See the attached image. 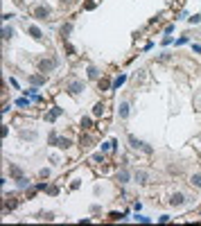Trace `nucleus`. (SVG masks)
<instances>
[{"mask_svg": "<svg viewBox=\"0 0 201 226\" xmlns=\"http://www.w3.org/2000/svg\"><path fill=\"white\" fill-rule=\"evenodd\" d=\"M63 2H66V0H63Z\"/></svg>", "mask_w": 201, "mask_h": 226, "instance_id": "23", "label": "nucleus"}, {"mask_svg": "<svg viewBox=\"0 0 201 226\" xmlns=\"http://www.w3.org/2000/svg\"><path fill=\"white\" fill-rule=\"evenodd\" d=\"M113 145H115V140H111V143H104L102 149H104V152H108V149H113Z\"/></svg>", "mask_w": 201, "mask_h": 226, "instance_id": "19", "label": "nucleus"}, {"mask_svg": "<svg viewBox=\"0 0 201 226\" xmlns=\"http://www.w3.org/2000/svg\"><path fill=\"white\" fill-rule=\"evenodd\" d=\"M54 145H57V147H61V149H68V147H70V140H68V138H61V136H57V138H54Z\"/></svg>", "mask_w": 201, "mask_h": 226, "instance_id": "6", "label": "nucleus"}, {"mask_svg": "<svg viewBox=\"0 0 201 226\" xmlns=\"http://www.w3.org/2000/svg\"><path fill=\"white\" fill-rule=\"evenodd\" d=\"M90 124H93V120H90V118H84L82 120V127L84 129H90Z\"/></svg>", "mask_w": 201, "mask_h": 226, "instance_id": "17", "label": "nucleus"}, {"mask_svg": "<svg viewBox=\"0 0 201 226\" xmlns=\"http://www.w3.org/2000/svg\"><path fill=\"white\" fill-rule=\"evenodd\" d=\"M30 84L41 86V84H45V77H41V75H32V77H30Z\"/></svg>", "mask_w": 201, "mask_h": 226, "instance_id": "8", "label": "nucleus"}, {"mask_svg": "<svg viewBox=\"0 0 201 226\" xmlns=\"http://www.w3.org/2000/svg\"><path fill=\"white\" fill-rule=\"evenodd\" d=\"M129 143H131V147H134V149H140V147H142L145 152H147V154H151V147H149L147 143H140V140L136 138V136H129Z\"/></svg>", "mask_w": 201, "mask_h": 226, "instance_id": "2", "label": "nucleus"}, {"mask_svg": "<svg viewBox=\"0 0 201 226\" xmlns=\"http://www.w3.org/2000/svg\"><path fill=\"white\" fill-rule=\"evenodd\" d=\"M170 204H172V206H183V204H185V195H181V192H176V195H172Z\"/></svg>", "mask_w": 201, "mask_h": 226, "instance_id": "4", "label": "nucleus"}, {"mask_svg": "<svg viewBox=\"0 0 201 226\" xmlns=\"http://www.w3.org/2000/svg\"><path fill=\"white\" fill-rule=\"evenodd\" d=\"M136 181H140V183H145V181H147V172H136Z\"/></svg>", "mask_w": 201, "mask_h": 226, "instance_id": "11", "label": "nucleus"}, {"mask_svg": "<svg viewBox=\"0 0 201 226\" xmlns=\"http://www.w3.org/2000/svg\"><path fill=\"white\" fill-rule=\"evenodd\" d=\"M120 118H129V104L127 102L120 104Z\"/></svg>", "mask_w": 201, "mask_h": 226, "instance_id": "9", "label": "nucleus"}, {"mask_svg": "<svg viewBox=\"0 0 201 226\" xmlns=\"http://www.w3.org/2000/svg\"><path fill=\"white\" fill-rule=\"evenodd\" d=\"M88 77H97V70H95V68H93V66L88 68Z\"/></svg>", "mask_w": 201, "mask_h": 226, "instance_id": "21", "label": "nucleus"}, {"mask_svg": "<svg viewBox=\"0 0 201 226\" xmlns=\"http://www.w3.org/2000/svg\"><path fill=\"white\" fill-rule=\"evenodd\" d=\"M30 36H34L36 41H41V39H43L41 30H39V27H34V25H30Z\"/></svg>", "mask_w": 201, "mask_h": 226, "instance_id": "7", "label": "nucleus"}, {"mask_svg": "<svg viewBox=\"0 0 201 226\" xmlns=\"http://www.w3.org/2000/svg\"><path fill=\"white\" fill-rule=\"evenodd\" d=\"M34 16H36V18H45V21H47L50 9H47V7H36V9H34Z\"/></svg>", "mask_w": 201, "mask_h": 226, "instance_id": "5", "label": "nucleus"}, {"mask_svg": "<svg viewBox=\"0 0 201 226\" xmlns=\"http://www.w3.org/2000/svg\"><path fill=\"white\" fill-rule=\"evenodd\" d=\"M57 115H61V109H54V111H52V113H47L45 118H47V120H54V118H57Z\"/></svg>", "mask_w": 201, "mask_h": 226, "instance_id": "14", "label": "nucleus"}, {"mask_svg": "<svg viewBox=\"0 0 201 226\" xmlns=\"http://www.w3.org/2000/svg\"><path fill=\"white\" fill-rule=\"evenodd\" d=\"M54 66H57L54 59H41V61H39V70H41V72H50Z\"/></svg>", "mask_w": 201, "mask_h": 226, "instance_id": "1", "label": "nucleus"}, {"mask_svg": "<svg viewBox=\"0 0 201 226\" xmlns=\"http://www.w3.org/2000/svg\"><path fill=\"white\" fill-rule=\"evenodd\" d=\"M11 174L21 179V176H23V172H21V167H16V165H11Z\"/></svg>", "mask_w": 201, "mask_h": 226, "instance_id": "16", "label": "nucleus"}, {"mask_svg": "<svg viewBox=\"0 0 201 226\" xmlns=\"http://www.w3.org/2000/svg\"><path fill=\"white\" fill-rule=\"evenodd\" d=\"M199 21H201V16H199V14H194V16L190 18V23H199Z\"/></svg>", "mask_w": 201, "mask_h": 226, "instance_id": "22", "label": "nucleus"}, {"mask_svg": "<svg viewBox=\"0 0 201 226\" xmlns=\"http://www.w3.org/2000/svg\"><path fill=\"white\" fill-rule=\"evenodd\" d=\"M2 36H5V39H11V36H16V32L11 30V27H5V30H2Z\"/></svg>", "mask_w": 201, "mask_h": 226, "instance_id": "13", "label": "nucleus"}, {"mask_svg": "<svg viewBox=\"0 0 201 226\" xmlns=\"http://www.w3.org/2000/svg\"><path fill=\"white\" fill-rule=\"evenodd\" d=\"M118 181H120V183H127V181H129V172H127V170H122V172L118 174Z\"/></svg>", "mask_w": 201, "mask_h": 226, "instance_id": "10", "label": "nucleus"}, {"mask_svg": "<svg viewBox=\"0 0 201 226\" xmlns=\"http://www.w3.org/2000/svg\"><path fill=\"white\" fill-rule=\"evenodd\" d=\"M124 82H127V75H120V77L118 79H115V82H113V88H118V86H122V84Z\"/></svg>", "mask_w": 201, "mask_h": 226, "instance_id": "12", "label": "nucleus"}, {"mask_svg": "<svg viewBox=\"0 0 201 226\" xmlns=\"http://www.w3.org/2000/svg\"><path fill=\"white\" fill-rule=\"evenodd\" d=\"M192 185H194V188H201V174H194V176H192Z\"/></svg>", "mask_w": 201, "mask_h": 226, "instance_id": "15", "label": "nucleus"}, {"mask_svg": "<svg viewBox=\"0 0 201 226\" xmlns=\"http://www.w3.org/2000/svg\"><path fill=\"white\" fill-rule=\"evenodd\" d=\"M18 185H21V188H27V179H25V176H21V179H18Z\"/></svg>", "mask_w": 201, "mask_h": 226, "instance_id": "20", "label": "nucleus"}, {"mask_svg": "<svg viewBox=\"0 0 201 226\" xmlns=\"http://www.w3.org/2000/svg\"><path fill=\"white\" fill-rule=\"evenodd\" d=\"M68 91L72 93V95H77V93L84 91V82H79V79H72L70 84H68Z\"/></svg>", "mask_w": 201, "mask_h": 226, "instance_id": "3", "label": "nucleus"}, {"mask_svg": "<svg viewBox=\"0 0 201 226\" xmlns=\"http://www.w3.org/2000/svg\"><path fill=\"white\" fill-rule=\"evenodd\" d=\"M70 30H72V25L68 23V25H63V27H61V34H63V36H68V34H70Z\"/></svg>", "mask_w": 201, "mask_h": 226, "instance_id": "18", "label": "nucleus"}]
</instances>
